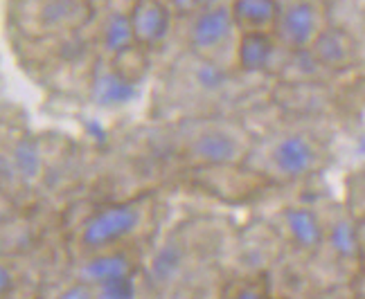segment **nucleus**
Returning a JSON list of instances; mask_svg holds the SVG:
<instances>
[{
    "label": "nucleus",
    "mask_w": 365,
    "mask_h": 299,
    "mask_svg": "<svg viewBox=\"0 0 365 299\" xmlns=\"http://www.w3.org/2000/svg\"><path fill=\"white\" fill-rule=\"evenodd\" d=\"M327 147L307 131H282L252 145L244 167L277 184L302 182L327 164Z\"/></svg>",
    "instance_id": "nucleus-1"
},
{
    "label": "nucleus",
    "mask_w": 365,
    "mask_h": 299,
    "mask_svg": "<svg viewBox=\"0 0 365 299\" xmlns=\"http://www.w3.org/2000/svg\"><path fill=\"white\" fill-rule=\"evenodd\" d=\"M252 145L246 128L230 120H196L180 131L182 155L201 169L244 167Z\"/></svg>",
    "instance_id": "nucleus-2"
},
{
    "label": "nucleus",
    "mask_w": 365,
    "mask_h": 299,
    "mask_svg": "<svg viewBox=\"0 0 365 299\" xmlns=\"http://www.w3.org/2000/svg\"><path fill=\"white\" fill-rule=\"evenodd\" d=\"M237 43H240V30L232 21L228 3L199 7L192 14L187 46L194 56L226 65L228 61H235Z\"/></svg>",
    "instance_id": "nucleus-3"
},
{
    "label": "nucleus",
    "mask_w": 365,
    "mask_h": 299,
    "mask_svg": "<svg viewBox=\"0 0 365 299\" xmlns=\"http://www.w3.org/2000/svg\"><path fill=\"white\" fill-rule=\"evenodd\" d=\"M322 219H325V241L318 256L325 254L336 273L345 277L354 275L363 254L359 221L345 205H329L322 209Z\"/></svg>",
    "instance_id": "nucleus-4"
},
{
    "label": "nucleus",
    "mask_w": 365,
    "mask_h": 299,
    "mask_svg": "<svg viewBox=\"0 0 365 299\" xmlns=\"http://www.w3.org/2000/svg\"><path fill=\"white\" fill-rule=\"evenodd\" d=\"M329 27L327 11L318 0H289L275 25L277 43L289 52H309Z\"/></svg>",
    "instance_id": "nucleus-5"
},
{
    "label": "nucleus",
    "mask_w": 365,
    "mask_h": 299,
    "mask_svg": "<svg viewBox=\"0 0 365 299\" xmlns=\"http://www.w3.org/2000/svg\"><path fill=\"white\" fill-rule=\"evenodd\" d=\"M273 227L277 238L302 259H316L325 241V219L312 205H284L275 214Z\"/></svg>",
    "instance_id": "nucleus-6"
},
{
    "label": "nucleus",
    "mask_w": 365,
    "mask_h": 299,
    "mask_svg": "<svg viewBox=\"0 0 365 299\" xmlns=\"http://www.w3.org/2000/svg\"><path fill=\"white\" fill-rule=\"evenodd\" d=\"M143 223V209L133 203H118L95 211L83 221L81 246L91 252H102L113 248L120 241L129 238Z\"/></svg>",
    "instance_id": "nucleus-7"
},
{
    "label": "nucleus",
    "mask_w": 365,
    "mask_h": 299,
    "mask_svg": "<svg viewBox=\"0 0 365 299\" xmlns=\"http://www.w3.org/2000/svg\"><path fill=\"white\" fill-rule=\"evenodd\" d=\"M129 16L135 43L143 48H158L172 32L174 11L165 0H133Z\"/></svg>",
    "instance_id": "nucleus-8"
},
{
    "label": "nucleus",
    "mask_w": 365,
    "mask_h": 299,
    "mask_svg": "<svg viewBox=\"0 0 365 299\" xmlns=\"http://www.w3.org/2000/svg\"><path fill=\"white\" fill-rule=\"evenodd\" d=\"M192 266V248L190 241L172 236L167 238L160 248L153 252L151 261H149V281L156 288L165 290L172 288L174 283H178Z\"/></svg>",
    "instance_id": "nucleus-9"
},
{
    "label": "nucleus",
    "mask_w": 365,
    "mask_h": 299,
    "mask_svg": "<svg viewBox=\"0 0 365 299\" xmlns=\"http://www.w3.org/2000/svg\"><path fill=\"white\" fill-rule=\"evenodd\" d=\"M138 88L131 77L120 73L118 68L108 63H97L93 73V83H91V97L97 106L102 108H115L129 104L135 97Z\"/></svg>",
    "instance_id": "nucleus-10"
},
{
    "label": "nucleus",
    "mask_w": 365,
    "mask_h": 299,
    "mask_svg": "<svg viewBox=\"0 0 365 299\" xmlns=\"http://www.w3.org/2000/svg\"><path fill=\"white\" fill-rule=\"evenodd\" d=\"M228 5L240 34H273L282 11L279 0H230Z\"/></svg>",
    "instance_id": "nucleus-11"
},
{
    "label": "nucleus",
    "mask_w": 365,
    "mask_h": 299,
    "mask_svg": "<svg viewBox=\"0 0 365 299\" xmlns=\"http://www.w3.org/2000/svg\"><path fill=\"white\" fill-rule=\"evenodd\" d=\"M309 52L316 56L320 65L331 68V70H343L354 63L356 43L347 32H341L329 25Z\"/></svg>",
    "instance_id": "nucleus-12"
},
{
    "label": "nucleus",
    "mask_w": 365,
    "mask_h": 299,
    "mask_svg": "<svg viewBox=\"0 0 365 299\" xmlns=\"http://www.w3.org/2000/svg\"><path fill=\"white\" fill-rule=\"evenodd\" d=\"M79 277L83 283H88L95 290L108 281L122 277H131V261L124 252H97L95 256L81 266Z\"/></svg>",
    "instance_id": "nucleus-13"
},
{
    "label": "nucleus",
    "mask_w": 365,
    "mask_h": 299,
    "mask_svg": "<svg viewBox=\"0 0 365 299\" xmlns=\"http://www.w3.org/2000/svg\"><path fill=\"white\" fill-rule=\"evenodd\" d=\"M277 38L275 34H240V43H237V54L235 63H240L244 73H264L269 63L273 61L275 50H277Z\"/></svg>",
    "instance_id": "nucleus-14"
},
{
    "label": "nucleus",
    "mask_w": 365,
    "mask_h": 299,
    "mask_svg": "<svg viewBox=\"0 0 365 299\" xmlns=\"http://www.w3.org/2000/svg\"><path fill=\"white\" fill-rule=\"evenodd\" d=\"M138 46L131 27V16L124 11H110L102 23V48L110 56H122Z\"/></svg>",
    "instance_id": "nucleus-15"
},
{
    "label": "nucleus",
    "mask_w": 365,
    "mask_h": 299,
    "mask_svg": "<svg viewBox=\"0 0 365 299\" xmlns=\"http://www.w3.org/2000/svg\"><path fill=\"white\" fill-rule=\"evenodd\" d=\"M86 14L81 0H43L38 9V19L48 27H66L75 25Z\"/></svg>",
    "instance_id": "nucleus-16"
},
{
    "label": "nucleus",
    "mask_w": 365,
    "mask_h": 299,
    "mask_svg": "<svg viewBox=\"0 0 365 299\" xmlns=\"http://www.w3.org/2000/svg\"><path fill=\"white\" fill-rule=\"evenodd\" d=\"M349 214L363 223L365 221V162L359 164L352 174L345 178V203Z\"/></svg>",
    "instance_id": "nucleus-17"
},
{
    "label": "nucleus",
    "mask_w": 365,
    "mask_h": 299,
    "mask_svg": "<svg viewBox=\"0 0 365 299\" xmlns=\"http://www.w3.org/2000/svg\"><path fill=\"white\" fill-rule=\"evenodd\" d=\"M14 167H16L19 174L25 178V180H32L38 176L41 171V155H38V149L34 142L30 140H21L16 147H14Z\"/></svg>",
    "instance_id": "nucleus-18"
},
{
    "label": "nucleus",
    "mask_w": 365,
    "mask_h": 299,
    "mask_svg": "<svg viewBox=\"0 0 365 299\" xmlns=\"http://www.w3.org/2000/svg\"><path fill=\"white\" fill-rule=\"evenodd\" d=\"M102 297H120V299H126V297H133L135 293V283L131 277H122V279H115V281H108L104 286L97 288Z\"/></svg>",
    "instance_id": "nucleus-19"
},
{
    "label": "nucleus",
    "mask_w": 365,
    "mask_h": 299,
    "mask_svg": "<svg viewBox=\"0 0 365 299\" xmlns=\"http://www.w3.org/2000/svg\"><path fill=\"white\" fill-rule=\"evenodd\" d=\"M165 3L170 5L174 14H187V16H192V14L199 9L196 0H165Z\"/></svg>",
    "instance_id": "nucleus-20"
},
{
    "label": "nucleus",
    "mask_w": 365,
    "mask_h": 299,
    "mask_svg": "<svg viewBox=\"0 0 365 299\" xmlns=\"http://www.w3.org/2000/svg\"><path fill=\"white\" fill-rule=\"evenodd\" d=\"M14 290V275L11 270L0 261V297H5Z\"/></svg>",
    "instance_id": "nucleus-21"
},
{
    "label": "nucleus",
    "mask_w": 365,
    "mask_h": 299,
    "mask_svg": "<svg viewBox=\"0 0 365 299\" xmlns=\"http://www.w3.org/2000/svg\"><path fill=\"white\" fill-rule=\"evenodd\" d=\"M226 0H196V5L199 7H215V5H223Z\"/></svg>",
    "instance_id": "nucleus-22"
},
{
    "label": "nucleus",
    "mask_w": 365,
    "mask_h": 299,
    "mask_svg": "<svg viewBox=\"0 0 365 299\" xmlns=\"http://www.w3.org/2000/svg\"><path fill=\"white\" fill-rule=\"evenodd\" d=\"M5 248V238H3V234H0V250Z\"/></svg>",
    "instance_id": "nucleus-23"
}]
</instances>
